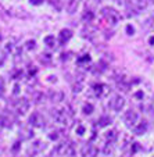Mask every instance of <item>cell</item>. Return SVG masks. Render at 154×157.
I'll list each match as a JSON object with an SVG mask.
<instances>
[{
	"label": "cell",
	"instance_id": "6da1fadb",
	"mask_svg": "<svg viewBox=\"0 0 154 157\" xmlns=\"http://www.w3.org/2000/svg\"><path fill=\"white\" fill-rule=\"evenodd\" d=\"M101 17H103L104 20H106L108 24H111V25H115L117 22L121 20L119 13L117 11V10L111 9V7H104V9L101 10Z\"/></svg>",
	"mask_w": 154,
	"mask_h": 157
},
{
	"label": "cell",
	"instance_id": "7a4b0ae2",
	"mask_svg": "<svg viewBox=\"0 0 154 157\" xmlns=\"http://www.w3.org/2000/svg\"><path fill=\"white\" fill-rule=\"evenodd\" d=\"M147 7V2L146 0H129L126 3V10L129 13L128 14L132 15V14H139L140 11Z\"/></svg>",
	"mask_w": 154,
	"mask_h": 157
},
{
	"label": "cell",
	"instance_id": "3957f363",
	"mask_svg": "<svg viewBox=\"0 0 154 157\" xmlns=\"http://www.w3.org/2000/svg\"><path fill=\"white\" fill-rule=\"evenodd\" d=\"M54 151H56L60 157H72L75 153V149H74V145H72L71 142H61L56 147Z\"/></svg>",
	"mask_w": 154,
	"mask_h": 157
},
{
	"label": "cell",
	"instance_id": "277c9868",
	"mask_svg": "<svg viewBox=\"0 0 154 157\" xmlns=\"http://www.w3.org/2000/svg\"><path fill=\"white\" fill-rule=\"evenodd\" d=\"M13 109H14L15 113L18 114H25L29 110V101L27 100V99H18V100L14 101V104H13Z\"/></svg>",
	"mask_w": 154,
	"mask_h": 157
},
{
	"label": "cell",
	"instance_id": "5b68a950",
	"mask_svg": "<svg viewBox=\"0 0 154 157\" xmlns=\"http://www.w3.org/2000/svg\"><path fill=\"white\" fill-rule=\"evenodd\" d=\"M108 106H110V109L114 110V111H121L125 106V100H124V98H121L119 95H114L113 98L110 99Z\"/></svg>",
	"mask_w": 154,
	"mask_h": 157
},
{
	"label": "cell",
	"instance_id": "8992f818",
	"mask_svg": "<svg viewBox=\"0 0 154 157\" xmlns=\"http://www.w3.org/2000/svg\"><path fill=\"white\" fill-rule=\"evenodd\" d=\"M137 120H139V116H137V113L136 111H133V110L126 111L125 116H124L125 124H126V127H129V128H133L135 125L137 124Z\"/></svg>",
	"mask_w": 154,
	"mask_h": 157
},
{
	"label": "cell",
	"instance_id": "52a82bcc",
	"mask_svg": "<svg viewBox=\"0 0 154 157\" xmlns=\"http://www.w3.org/2000/svg\"><path fill=\"white\" fill-rule=\"evenodd\" d=\"M97 153H99L97 147L95 145H92V143H85L82 146V149H81V154L83 157H96Z\"/></svg>",
	"mask_w": 154,
	"mask_h": 157
},
{
	"label": "cell",
	"instance_id": "ba28073f",
	"mask_svg": "<svg viewBox=\"0 0 154 157\" xmlns=\"http://www.w3.org/2000/svg\"><path fill=\"white\" fill-rule=\"evenodd\" d=\"M29 124L32 125V127H36V128L45 127V117L42 116L40 113L35 111V113H33L32 116L29 117Z\"/></svg>",
	"mask_w": 154,
	"mask_h": 157
},
{
	"label": "cell",
	"instance_id": "9c48e42d",
	"mask_svg": "<svg viewBox=\"0 0 154 157\" xmlns=\"http://www.w3.org/2000/svg\"><path fill=\"white\" fill-rule=\"evenodd\" d=\"M53 118L56 120L58 124H68V114L65 110H54L53 111Z\"/></svg>",
	"mask_w": 154,
	"mask_h": 157
},
{
	"label": "cell",
	"instance_id": "30bf717a",
	"mask_svg": "<svg viewBox=\"0 0 154 157\" xmlns=\"http://www.w3.org/2000/svg\"><path fill=\"white\" fill-rule=\"evenodd\" d=\"M71 38H72V31L71 29H62L61 32H60V38H58L60 44H65Z\"/></svg>",
	"mask_w": 154,
	"mask_h": 157
},
{
	"label": "cell",
	"instance_id": "8fae6325",
	"mask_svg": "<svg viewBox=\"0 0 154 157\" xmlns=\"http://www.w3.org/2000/svg\"><path fill=\"white\" fill-rule=\"evenodd\" d=\"M146 131H147V122L146 121L137 122V124L133 127V132L136 133V135H142V133H145Z\"/></svg>",
	"mask_w": 154,
	"mask_h": 157
},
{
	"label": "cell",
	"instance_id": "7c38bea8",
	"mask_svg": "<svg viewBox=\"0 0 154 157\" xmlns=\"http://www.w3.org/2000/svg\"><path fill=\"white\" fill-rule=\"evenodd\" d=\"M93 92H95V95L97 96V98H101V96L107 92V88L103 83H96V85H93Z\"/></svg>",
	"mask_w": 154,
	"mask_h": 157
},
{
	"label": "cell",
	"instance_id": "4fadbf2b",
	"mask_svg": "<svg viewBox=\"0 0 154 157\" xmlns=\"http://www.w3.org/2000/svg\"><path fill=\"white\" fill-rule=\"evenodd\" d=\"M45 149V143H42V142H35L32 145V147L29 149V154L32 153V154H36V153H39V151H42Z\"/></svg>",
	"mask_w": 154,
	"mask_h": 157
},
{
	"label": "cell",
	"instance_id": "5bb4252c",
	"mask_svg": "<svg viewBox=\"0 0 154 157\" xmlns=\"http://www.w3.org/2000/svg\"><path fill=\"white\" fill-rule=\"evenodd\" d=\"M62 92H58V90H51V92H49V98H50L51 101H61L62 100Z\"/></svg>",
	"mask_w": 154,
	"mask_h": 157
},
{
	"label": "cell",
	"instance_id": "9a60e30c",
	"mask_svg": "<svg viewBox=\"0 0 154 157\" xmlns=\"http://www.w3.org/2000/svg\"><path fill=\"white\" fill-rule=\"evenodd\" d=\"M110 124H111V118H110L108 116L100 117V118H99V121H97V125L100 128H104V127H107V125H110Z\"/></svg>",
	"mask_w": 154,
	"mask_h": 157
},
{
	"label": "cell",
	"instance_id": "2e32d148",
	"mask_svg": "<svg viewBox=\"0 0 154 157\" xmlns=\"http://www.w3.org/2000/svg\"><path fill=\"white\" fill-rule=\"evenodd\" d=\"M68 13L69 14H72V13H75L77 11V9H78V0H69L68 2Z\"/></svg>",
	"mask_w": 154,
	"mask_h": 157
},
{
	"label": "cell",
	"instance_id": "e0dca14e",
	"mask_svg": "<svg viewBox=\"0 0 154 157\" xmlns=\"http://www.w3.org/2000/svg\"><path fill=\"white\" fill-rule=\"evenodd\" d=\"M82 18H83V21H85V22H92L93 18H95V15H93V13H92V11H89V10H86V11L83 13Z\"/></svg>",
	"mask_w": 154,
	"mask_h": 157
},
{
	"label": "cell",
	"instance_id": "ac0fdd59",
	"mask_svg": "<svg viewBox=\"0 0 154 157\" xmlns=\"http://www.w3.org/2000/svg\"><path fill=\"white\" fill-rule=\"evenodd\" d=\"M117 131L115 129H111V131H108V132L106 133V138H107V140H110V142H114V140L117 139Z\"/></svg>",
	"mask_w": 154,
	"mask_h": 157
},
{
	"label": "cell",
	"instance_id": "d6986e66",
	"mask_svg": "<svg viewBox=\"0 0 154 157\" xmlns=\"http://www.w3.org/2000/svg\"><path fill=\"white\" fill-rule=\"evenodd\" d=\"M45 43L47 44L49 48H54V46H56V39H54L53 35H49L45 38Z\"/></svg>",
	"mask_w": 154,
	"mask_h": 157
},
{
	"label": "cell",
	"instance_id": "ffe728a7",
	"mask_svg": "<svg viewBox=\"0 0 154 157\" xmlns=\"http://www.w3.org/2000/svg\"><path fill=\"white\" fill-rule=\"evenodd\" d=\"M92 111H93V106L90 103L83 106V114H92Z\"/></svg>",
	"mask_w": 154,
	"mask_h": 157
},
{
	"label": "cell",
	"instance_id": "44dd1931",
	"mask_svg": "<svg viewBox=\"0 0 154 157\" xmlns=\"http://www.w3.org/2000/svg\"><path fill=\"white\" fill-rule=\"evenodd\" d=\"M104 153L106 154H110V153H113V142H108L106 145V147H104Z\"/></svg>",
	"mask_w": 154,
	"mask_h": 157
},
{
	"label": "cell",
	"instance_id": "7402d4cb",
	"mask_svg": "<svg viewBox=\"0 0 154 157\" xmlns=\"http://www.w3.org/2000/svg\"><path fill=\"white\" fill-rule=\"evenodd\" d=\"M42 99H43V95H42V93H35V95H33V101H35V103L42 101Z\"/></svg>",
	"mask_w": 154,
	"mask_h": 157
},
{
	"label": "cell",
	"instance_id": "603a6c76",
	"mask_svg": "<svg viewBox=\"0 0 154 157\" xmlns=\"http://www.w3.org/2000/svg\"><path fill=\"white\" fill-rule=\"evenodd\" d=\"M4 95V79L0 78V98Z\"/></svg>",
	"mask_w": 154,
	"mask_h": 157
},
{
	"label": "cell",
	"instance_id": "cb8c5ba5",
	"mask_svg": "<svg viewBox=\"0 0 154 157\" xmlns=\"http://www.w3.org/2000/svg\"><path fill=\"white\" fill-rule=\"evenodd\" d=\"M27 49L28 50H33V49H35V40H28L27 42Z\"/></svg>",
	"mask_w": 154,
	"mask_h": 157
},
{
	"label": "cell",
	"instance_id": "d4e9b609",
	"mask_svg": "<svg viewBox=\"0 0 154 157\" xmlns=\"http://www.w3.org/2000/svg\"><path fill=\"white\" fill-rule=\"evenodd\" d=\"M43 57H40V61L42 63H49L50 61V54H42Z\"/></svg>",
	"mask_w": 154,
	"mask_h": 157
},
{
	"label": "cell",
	"instance_id": "484cf974",
	"mask_svg": "<svg viewBox=\"0 0 154 157\" xmlns=\"http://www.w3.org/2000/svg\"><path fill=\"white\" fill-rule=\"evenodd\" d=\"M31 4H33V6H39V4L43 3V0H29Z\"/></svg>",
	"mask_w": 154,
	"mask_h": 157
},
{
	"label": "cell",
	"instance_id": "4316f807",
	"mask_svg": "<svg viewBox=\"0 0 154 157\" xmlns=\"http://www.w3.org/2000/svg\"><path fill=\"white\" fill-rule=\"evenodd\" d=\"M126 32H128V35H132V33H133V28L130 27V25H128V27H126Z\"/></svg>",
	"mask_w": 154,
	"mask_h": 157
},
{
	"label": "cell",
	"instance_id": "83f0119b",
	"mask_svg": "<svg viewBox=\"0 0 154 157\" xmlns=\"http://www.w3.org/2000/svg\"><path fill=\"white\" fill-rule=\"evenodd\" d=\"M57 136H58V135H57V132H51L50 133V139H57Z\"/></svg>",
	"mask_w": 154,
	"mask_h": 157
},
{
	"label": "cell",
	"instance_id": "f1b7e54d",
	"mask_svg": "<svg viewBox=\"0 0 154 157\" xmlns=\"http://www.w3.org/2000/svg\"><path fill=\"white\" fill-rule=\"evenodd\" d=\"M78 132H79V135H82V133H83V128L79 127V128H78Z\"/></svg>",
	"mask_w": 154,
	"mask_h": 157
},
{
	"label": "cell",
	"instance_id": "f546056e",
	"mask_svg": "<svg viewBox=\"0 0 154 157\" xmlns=\"http://www.w3.org/2000/svg\"><path fill=\"white\" fill-rule=\"evenodd\" d=\"M0 40H2V35H0Z\"/></svg>",
	"mask_w": 154,
	"mask_h": 157
},
{
	"label": "cell",
	"instance_id": "4dcf8cb0",
	"mask_svg": "<svg viewBox=\"0 0 154 157\" xmlns=\"http://www.w3.org/2000/svg\"><path fill=\"white\" fill-rule=\"evenodd\" d=\"M97 2H101V0H97Z\"/></svg>",
	"mask_w": 154,
	"mask_h": 157
}]
</instances>
